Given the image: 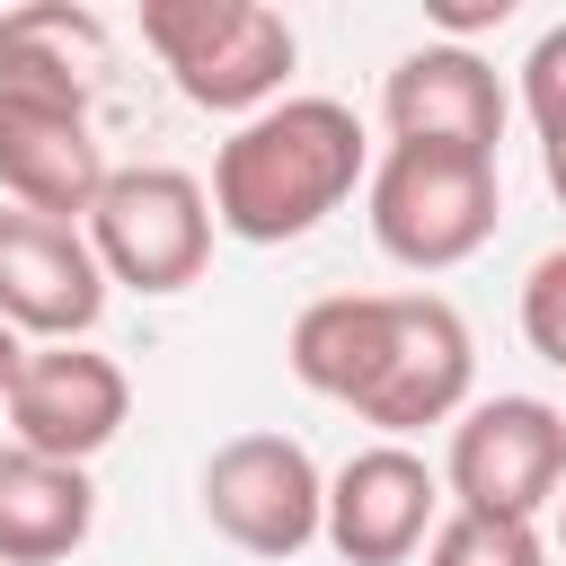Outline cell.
<instances>
[{"mask_svg":"<svg viewBox=\"0 0 566 566\" xmlns=\"http://www.w3.org/2000/svg\"><path fill=\"white\" fill-rule=\"evenodd\" d=\"M283 363L301 389L380 424V442H407L469 407L478 345L442 292H327L292 318Z\"/></svg>","mask_w":566,"mask_h":566,"instance_id":"1","label":"cell"},{"mask_svg":"<svg viewBox=\"0 0 566 566\" xmlns=\"http://www.w3.org/2000/svg\"><path fill=\"white\" fill-rule=\"evenodd\" d=\"M363 177H371V142L345 97H274L221 142L203 195H212V230L248 248H283L310 239Z\"/></svg>","mask_w":566,"mask_h":566,"instance_id":"2","label":"cell"},{"mask_svg":"<svg viewBox=\"0 0 566 566\" xmlns=\"http://www.w3.org/2000/svg\"><path fill=\"white\" fill-rule=\"evenodd\" d=\"M142 44L203 115H265L301 62L283 9L265 0H142Z\"/></svg>","mask_w":566,"mask_h":566,"instance_id":"3","label":"cell"},{"mask_svg":"<svg viewBox=\"0 0 566 566\" xmlns=\"http://www.w3.org/2000/svg\"><path fill=\"white\" fill-rule=\"evenodd\" d=\"M371 239L407 274H451L495 239V159L442 142H389L371 168Z\"/></svg>","mask_w":566,"mask_h":566,"instance_id":"4","label":"cell"},{"mask_svg":"<svg viewBox=\"0 0 566 566\" xmlns=\"http://www.w3.org/2000/svg\"><path fill=\"white\" fill-rule=\"evenodd\" d=\"M80 230H88V256L106 283L186 292L212 256V195L186 168H106Z\"/></svg>","mask_w":566,"mask_h":566,"instance_id":"5","label":"cell"},{"mask_svg":"<svg viewBox=\"0 0 566 566\" xmlns=\"http://www.w3.org/2000/svg\"><path fill=\"white\" fill-rule=\"evenodd\" d=\"M566 486V416L548 398H478L451 416L442 451V495L451 513H495V522H539Z\"/></svg>","mask_w":566,"mask_h":566,"instance_id":"6","label":"cell"},{"mask_svg":"<svg viewBox=\"0 0 566 566\" xmlns=\"http://www.w3.org/2000/svg\"><path fill=\"white\" fill-rule=\"evenodd\" d=\"M327 478L292 433H230L203 460V522L248 557H301L318 539Z\"/></svg>","mask_w":566,"mask_h":566,"instance_id":"7","label":"cell"},{"mask_svg":"<svg viewBox=\"0 0 566 566\" xmlns=\"http://www.w3.org/2000/svg\"><path fill=\"white\" fill-rule=\"evenodd\" d=\"M0 407H9L18 451H44V460L88 469V460L124 433L133 380H124V363L97 354V345H27V363H18V380H9Z\"/></svg>","mask_w":566,"mask_h":566,"instance_id":"8","label":"cell"},{"mask_svg":"<svg viewBox=\"0 0 566 566\" xmlns=\"http://www.w3.org/2000/svg\"><path fill=\"white\" fill-rule=\"evenodd\" d=\"M106 310V274L88 256L80 221H44V212H0V327L27 345H80Z\"/></svg>","mask_w":566,"mask_h":566,"instance_id":"9","label":"cell"},{"mask_svg":"<svg viewBox=\"0 0 566 566\" xmlns=\"http://www.w3.org/2000/svg\"><path fill=\"white\" fill-rule=\"evenodd\" d=\"M442 522V478L407 451V442H363L336 478H327V513L318 539L345 566H407Z\"/></svg>","mask_w":566,"mask_h":566,"instance_id":"10","label":"cell"},{"mask_svg":"<svg viewBox=\"0 0 566 566\" xmlns=\"http://www.w3.org/2000/svg\"><path fill=\"white\" fill-rule=\"evenodd\" d=\"M380 115H389V142H442V150L495 159V142H504V80L469 44H416L380 80Z\"/></svg>","mask_w":566,"mask_h":566,"instance_id":"11","label":"cell"},{"mask_svg":"<svg viewBox=\"0 0 566 566\" xmlns=\"http://www.w3.org/2000/svg\"><path fill=\"white\" fill-rule=\"evenodd\" d=\"M106 186V142L80 106L44 97H0V195L44 221H88Z\"/></svg>","mask_w":566,"mask_h":566,"instance_id":"12","label":"cell"},{"mask_svg":"<svg viewBox=\"0 0 566 566\" xmlns=\"http://www.w3.org/2000/svg\"><path fill=\"white\" fill-rule=\"evenodd\" d=\"M106 71V18L80 0H27L0 18V97H44V106H97Z\"/></svg>","mask_w":566,"mask_h":566,"instance_id":"13","label":"cell"},{"mask_svg":"<svg viewBox=\"0 0 566 566\" xmlns=\"http://www.w3.org/2000/svg\"><path fill=\"white\" fill-rule=\"evenodd\" d=\"M97 531V486L71 460L44 451H0V566H62Z\"/></svg>","mask_w":566,"mask_h":566,"instance_id":"14","label":"cell"},{"mask_svg":"<svg viewBox=\"0 0 566 566\" xmlns=\"http://www.w3.org/2000/svg\"><path fill=\"white\" fill-rule=\"evenodd\" d=\"M424 566H548L539 522H495V513H442L424 539Z\"/></svg>","mask_w":566,"mask_h":566,"instance_id":"15","label":"cell"},{"mask_svg":"<svg viewBox=\"0 0 566 566\" xmlns=\"http://www.w3.org/2000/svg\"><path fill=\"white\" fill-rule=\"evenodd\" d=\"M522 345L566 371V248H548L531 274H522Z\"/></svg>","mask_w":566,"mask_h":566,"instance_id":"16","label":"cell"},{"mask_svg":"<svg viewBox=\"0 0 566 566\" xmlns=\"http://www.w3.org/2000/svg\"><path fill=\"white\" fill-rule=\"evenodd\" d=\"M522 106H531L539 142H548V133H566V18L531 35V53H522Z\"/></svg>","mask_w":566,"mask_h":566,"instance_id":"17","label":"cell"},{"mask_svg":"<svg viewBox=\"0 0 566 566\" xmlns=\"http://www.w3.org/2000/svg\"><path fill=\"white\" fill-rule=\"evenodd\" d=\"M433 18H442V27H451V35H442V44H469V35H478V27H504V18H513V0H442V9H433Z\"/></svg>","mask_w":566,"mask_h":566,"instance_id":"18","label":"cell"},{"mask_svg":"<svg viewBox=\"0 0 566 566\" xmlns=\"http://www.w3.org/2000/svg\"><path fill=\"white\" fill-rule=\"evenodd\" d=\"M539 168H548V195L566 203V133H548V142H539Z\"/></svg>","mask_w":566,"mask_h":566,"instance_id":"19","label":"cell"},{"mask_svg":"<svg viewBox=\"0 0 566 566\" xmlns=\"http://www.w3.org/2000/svg\"><path fill=\"white\" fill-rule=\"evenodd\" d=\"M18 363H27V345H18L9 327H0V398H9V380H18Z\"/></svg>","mask_w":566,"mask_h":566,"instance_id":"20","label":"cell"},{"mask_svg":"<svg viewBox=\"0 0 566 566\" xmlns=\"http://www.w3.org/2000/svg\"><path fill=\"white\" fill-rule=\"evenodd\" d=\"M557 557H566V513H557Z\"/></svg>","mask_w":566,"mask_h":566,"instance_id":"21","label":"cell"}]
</instances>
